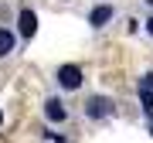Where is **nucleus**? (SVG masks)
I'll return each instance as SVG.
<instances>
[{
	"mask_svg": "<svg viewBox=\"0 0 153 143\" xmlns=\"http://www.w3.org/2000/svg\"><path fill=\"white\" fill-rule=\"evenodd\" d=\"M44 116H48V123H68V106L58 99V95H51L48 102H44Z\"/></svg>",
	"mask_w": 153,
	"mask_h": 143,
	"instance_id": "obj_4",
	"label": "nucleus"
},
{
	"mask_svg": "<svg viewBox=\"0 0 153 143\" xmlns=\"http://www.w3.org/2000/svg\"><path fill=\"white\" fill-rule=\"evenodd\" d=\"M17 31H21V38H34V34H38V14H34V10H21Z\"/></svg>",
	"mask_w": 153,
	"mask_h": 143,
	"instance_id": "obj_5",
	"label": "nucleus"
},
{
	"mask_svg": "<svg viewBox=\"0 0 153 143\" xmlns=\"http://www.w3.org/2000/svg\"><path fill=\"white\" fill-rule=\"evenodd\" d=\"M85 116H92V119H112L116 116V102L109 95H92L85 102Z\"/></svg>",
	"mask_w": 153,
	"mask_h": 143,
	"instance_id": "obj_1",
	"label": "nucleus"
},
{
	"mask_svg": "<svg viewBox=\"0 0 153 143\" xmlns=\"http://www.w3.org/2000/svg\"><path fill=\"white\" fill-rule=\"evenodd\" d=\"M146 34H153V17H146Z\"/></svg>",
	"mask_w": 153,
	"mask_h": 143,
	"instance_id": "obj_9",
	"label": "nucleus"
},
{
	"mask_svg": "<svg viewBox=\"0 0 153 143\" xmlns=\"http://www.w3.org/2000/svg\"><path fill=\"white\" fill-rule=\"evenodd\" d=\"M55 78H58V89H65V92L82 89V68H78V65H61L55 72Z\"/></svg>",
	"mask_w": 153,
	"mask_h": 143,
	"instance_id": "obj_2",
	"label": "nucleus"
},
{
	"mask_svg": "<svg viewBox=\"0 0 153 143\" xmlns=\"http://www.w3.org/2000/svg\"><path fill=\"white\" fill-rule=\"evenodd\" d=\"M140 102H143V112H153V92H146V89H140Z\"/></svg>",
	"mask_w": 153,
	"mask_h": 143,
	"instance_id": "obj_7",
	"label": "nucleus"
},
{
	"mask_svg": "<svg viewBox=\"0 0 153 143\" xmlns=\"http://www.w3.org/2000/svg\"><path fill=\"white\" fill-rule=\"evenodd\" d=\"M146 130H150V133H153V112H150V119H146Z\"/></svg>",
	"mask_w": 153,
	"mask_h": 143,
	"instance_id": "obj_10",
	"label": "nucleus"
},
{
	"mask_svg": "<svg viewBox=\"0 0 153 143\" xmlns=\"http://www.w3.org/2000/svg\"><path fill=\"white\" fill-rule=\"evenodd\" d=\"M112 17H116V7L112 4H99V7H92V14H88V28H92V31H102Z\"/></svg>",
	"mask_w": 153,
	"mask_h": 143,
	"instance_id": "obj_3",
	"label": "nucleus"
},
{
	"mask_svg": "<svg viewBox=\"0 0 153 143\" xmlns=\"http://www.w3.org/2000/svg\"><path fill=\"white\" fill-rule=\"evenodd\" d=\"M14 44H17V38H14L10 31H4V28H0V58H7V55H10V51H14Z\"/></svg>",
	"mask_w": 153,
	"mask_h": 143,
	"instance_id": "obj_6",
	"label": "nucleus"
},
{
	"mask_svg": "<svg viewBox=\"0 0 153 143\" xmlns=\"http://www.w3.org/2000/svg\"><path fill=\"white\" fill-rule=\"evenodd\" d=\"M146 4H150V7H153V0H146Z\"/></svg>",
	"mask_w": 153,
	"mask_h": 143,
	"instance_id": "obj_12",
	"label": "nucleus"
},
{
	"mask_svg": "<svg viewBox=\"0 0 153 143\" xmlns=\"http://www.w3.org/2000/svg\"><path fill=\"white\" fill-rule=\"evenodd\" d=\"M0 123H4V112H0Z\"/></svg>",
	"mask_w": 153,
	"mask_h": 143,
	"instance_id": "obj_11",
	"label": "nucleus"
},
{
	"mask_svg": "<svg viewBox=\"0 0 153 143\" xmlns=\"http://www.w3.org/2000/svg\"><path fill=\"white\" fill-rule=\"evenodd\" d=\"M140 89H146V92H153V72H146V75L140 78Z\"/></svg>",
	"mask_w": 153,
	"mask_h": 143,
	"instance_id": "obj_8",
	"label": "nucleus"
}]
</instances>
